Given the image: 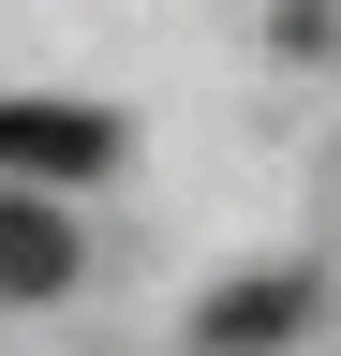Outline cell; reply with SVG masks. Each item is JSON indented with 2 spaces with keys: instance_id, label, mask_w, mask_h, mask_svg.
<instances>
[{
  "instance_id": "2",
  "label": "cell",
  "mask_w": 341,
  "mask_h": 356,
  "mask_svg": "<svg viewBox=\"0 0 341 356\" xmlns=\"http://www.w3.org/2000/svg\"><path fill=\"white\" fill-rule=\"evenodd\" d=\"M60 282H74V222L30 178H0V297H60Z\"/></svg>"
},
{
  "instance_id": "1",
  "label": "cell",
  "mask_w": 341,
  "mask_h": 356,
  "mask_svg": "<svg viewBox=\"0 0 341 356\" xmlns=\"http://www.w3.org/2000/svg\"><path fill=\"white\" fill-rule=\"evenodd\" d=\"M90 163H119L104 104H0V178H90Z\"/></svg>"
},
{
  "instance_id": "3",
  "label": "cell",
  "mask_w": 341,
  "mask_h": 356,
  "mask_svg": "<svg viewBox=\"0 0 341 356\" xmlns=\"http://www.w3.org/2000/svg\"><path fill=\"white\" fill-rule=\"evenodd\" d=\"M312 327V282H238V297H208V356H267Z\"/></svg>"
}]
</instances>
